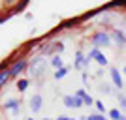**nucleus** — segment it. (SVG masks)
I'll return each instance as SVG.
<instances>
[{
    "instance_id": "obj_24",
    "label": "nucleus",
    "mask_w": 126,
    "mask_h": 120,
    "mask_svg": "<svg viewBox=\"0 0 126 120\" xmlns=\"http://www.w3.org/2000/svg\"><path fill=\"white\" fill-rule=\"evenodd\" d=\"M81 81H83V84H89V75L83 73V75H81Z\"/></svg>"
},
{
    "instance_id": "obj_23",
    "label": "nucleus",
    "mask_w": 126,
    "mask_h": 120,
    "mask_svg": "<svg viewBox=\"0 0 126 120\" xmlns=\"http://www.w3.org/2000/svg\"><path fill=\"white\" fill-rule=\"evenodd\" d=\"M8 19H10V13H6V15H2V17H0V25H4V23L8 21Z\"/></svg>"
},
{
    "instance_id": "obj_26",
    "label": "nucleus",
    "mask_w": 126,
    "mask_h": 120,
    "mask_svg": "<svg viewBox=\"0 0 126 120\" xmlns=\"http://www.w3.org/2000/svg\"><path fill=\"white\" fill-rule=\"evenodd\" d=\"M15 2H17V0H4V4H6V6H13Z\"/></svg>"
},
{
    "instance_id": "obj_7",
    "label": "nucleus",
    "mask_w": 126,
    "mask_h": 120,
    "mask_svg": "<svg viewBox=\"0 0 126 120\" xmlns=\"http://www.w3.org/2000/svg\"><path fill=\"white\" fill-rule=\"evenodd\" d=\"M89 60H87V56L83 54V51L79 49L77 53H75V56H74V69H83V68H87L89 66Z\"/></svg>"
},
{
    "instance_id": "obj_10",
    "label": "nucleus",
    "mask_w": 126,
    "mask_h": 120,
    "mask_svg": "<svg viewBox=\"0 0 126 120\" xmlns=\"http://www.w3.org/2000/svg\"><path fill=\"white\" fill-rule=\"evenodd\" d=\"M75 94H77L79 98L83 99V103H85V105H89V107H92V105H94V98H92L90 94H87V90L79 88V90H75Z\"/></svg>"
},
{
    "instance_id": "obj_22",
    "label": "nucleus",
    "mask_w": 126,
    "mask_h": 120,
    "mask_svg": "<svg viewBox=\"0 0 126 120\" xmlns=\"http://www.w3.org/2000/svg\"><path fill=\"white\" fill-rule=\"evenodd\" d=\"M10 68V60H4V62H0V71L2 69H8Z\"/></svg>"
},
{
    "instance_id": "obj_3",
    "label": "nucleus",
    "mask_w": 126,
    "mask_h": 120,
    "mask_svg": "<svg viewBox=\"0 0 126 120\" xmlns=\"http://www.w3.org/2000/svg\"><path fill=\"white\" fill-rule=\"evenodd\" d=\"M92 45L94 47H109L111 45V36L109 32H96L94 36H92Z\"/></svg>"
},
{
    "instance_id": "obj_18",
    "label": "nucleus",
    "mask_w": 126,
    "mask_h": 120,
    "mask_svg": "<svg viewBox=\"0 0 126 120\" xmlns=\"http://www.w3.org/2000/svg\"><path fill=\"white\" fill-rule=\"evenodd\" d=\"M104 116H105V113H92V115H89V118L90 120H104Z\"/></svg>"
},
{
    "instance_id": "obj_14",
    "label": "nucleus",
    "mask_w": 126,
    "mask_h": 120,
    "mask_svg": "<svg viewBox=\"0 0 126 120\" xmlns=\"http://www.w3.org/2000/svg\"><path fill=\"white\" fill-rule=\"evenodd\" d=\"M28 84H30V81H28V79L26 77H23V79H19V81H17V90H19V92H25L26 88H28Z\"/></svg>"
},
{
    "instance_id": "obj_9",
    "label": "nucleus",
    "mask_w": 126,
    "mask_h": 120,
    "mask_svg": "<svg viewBox=\"0 0 126 120\" xmlns=\"http://www.w3.org/2000/svg\"><path fill=\"white\" fill-rule=\"evenodd\" d=\"M109 75H111V81H113V84H115L117 88L121 90V88H122V73L119 71L117 68H111V69H109Z\"/></svg>"
},
{
    "instance_id": "obj_20",
    "label": "nucleus",
    "mask_w": 126,
    "mask_h": 120,
    "mask_svg": "<svg viewBox=\"0 0 126 120\" xmlns=\"http://www.w3.org/2000/svg\"><path fill=\"white\" fill-rule=\"evenodd\" d=\"M94 107L98 111H100V113H105V107H104V103H102V101H98V99H94Z\"/></svg>"
},
{
    "instance_id": "obj_12",
    "label": "nucleus",
    "mask_w": 126,
    "mask_h": 120,
    "mask_svg": "<svg viewBox=\"0 0 126 120\" xmlns=\"http://www.w3.org/2000/svg\"><path fill=\"white\" fill-rule=\"evenodd\" d=\"M49 66H51V68H55V69H57V68H60V66H64V60H62V56L55 53V54L51 56V62H49Z\"/></svg>"
},
{
    "instance_id": "obj_1",
    "label": "nucleus",
    "mask_w": 126,
    "mask_h": 120,
    "mask_svg": "<svg viewBox=\"0 0 126 120\" xmlns=\"http://www.w3.org/2000/svg\"><path fill=\"white\" fill-rule=\"evenodd\" d=\"M47 64L49 62L43 58V54H40L38 58H34V60L28 62V75H30V77H40V75H43Z\"/></svg>"
},
{
    "instance_id": "obj_19",
    "label": "nucleus",
    "mask_w": 126,
    "mask_h": 120,
    "mask_svg": "<svg viewBox=\"0 0 126 120\" xmlns=\"http://www.w3.org/2000/svg\"><path fill=\"white\" fill-rule=\"evenodd\" d=\"M117 98H119V105H121V109L126 111V96L124 94H119Z\"/></svg>"
},
{
    "instance_id": "obj_5",
    "label": "nucleus",
    "mask_w": 126,
    "mask_h": 120,
    "mask_svg": "<svg viewBox=\"0 0 126 120\" xmlns=\"http://www.w3.org/2000/svg\"><path fill=\"white\" fill-rule=\"evenodd\" d=\"M19 107H21V101H19L17 98L6 99L4 105H2V109H4L6 113H13V115H17V113H19Z\"/></svg>"
},
{
    "instance_id": "obj_11",
    "label": "nucleus",
    "mask_w": 126,
    "mask_h": 120,
    "mask_svg": "<svg viewBox=\"0 0 126 120\" xmlns=\"http://www.w3.org/2000/svg\"><path fill=\"white\" fill-rule=\"evenodd\" d=\"M68 71H70V68H68V66H60V68H57V69H55V75H53V77L57 79V81H60V79H64L66 75H68Z\"/></svg>"
},
{
    "instance_id": "obj_2",
    "label": "nucleus",
    "mask_w": 126,
    "mask_h": 120,
    "mask_svg": "<svg viewBox=\"0 0 126 120\" xmlns=\"http://www.w3.org/2000/svg\"><path fill=\"white\" fill-rule=\"evenodd\" d=\"M26 68H28V60H26V58H19V60H15V62H11L10 68H8L10 77H17V75L23 73Z\"/></svg>"
},
{
    "instance_id": "obj_28",
    "label": "nucleus",
    "mask_w": 126,
    "mask_h": 120,
    "mask_svg": "<svg viewBox=\"0 0 126 120\" xmlns=\"http://www.w3.org/2000/svg\"><path fill=\"white\" fill-rule=\"evenodd\" d=\"M122 73H124V75H126V66H124V68H122Z\"/></svg>"
},
{
    "instance_id": "obj_6",
    "label": "nucleus",
    "mask_w": 126,
    "mask_h": 120,
    "mask_svg": "<svg viewBox=\"0 0 126 120\" xmlns=\"http://www.w3.org/2000/svg\"><path fill=\"white\" fill-rule=\"evenodd\" d=\"M109 36H111V41H115L121 49L126 47V36H124V32H122V30H117V28H115V30L109 32Z\"/></svg>"
},
{
    "instance_id": "obj_25",
    "label": "nucleus",
    "mask_w": 126,
    "mask_h": 120,
    "mask_svg": "<svg viewBox=\"0 0 126 120\" xmlns=\"http://www.w3.org/2000/svg\"><path fill=\"white\" fill-rule=\"evenodd\" d=\"M25 19H26V21H32V19H34V15L28 11V13H25Z\"/></svg>"
},
{
    "instance_id": "obj_21",
    "label": "nucleus",
    "mask_w": 126,
    "mask_h": 120,
    "mask_svg": "<svg viewBox=\"0 0 126 120\" xmlns=\"http://www.w3.org/2000/svg\"><path fill=\"white\" fill-rule=\"evenodd\" d=\"M102 92H104V94H111V86H109V84H102Z\"/></svg>"
},
{
    "instance_id": "obj_8",
    "label": "nucleus",
    "mask_w": 126,
    "mask_h": 120,
    "mask_svg": "<svg viewBox=\"0 0 126 120\" xmlns=\"http://www.w3.org/2000/svg\"><path fill=\"white\" fill-rule=\"evenodd\" d=\"M42 107H43V98H42V94H34L30 98V111L32 113H40L42 111Z\"/></svg>"
},
{
    "instance_id": "obj_13",
    "label": "nucleus",
    "mask_w": 126,
    "mask_h": 120,
    "mask_svg": "<svg viewBox=\"0 0 126 120\" xmlns=\"http://www.w3.org/2000/svg\"><path fill=\"white\" fill-rule=\"evenodd\" d=\"M124 6V0H111L105 6H102V10H111V8H122Z\"/></svg>"
},
{
    "instance_id": "obj_17",
    "label": "nucleus",
    "mask_w": 126,
    "mask_h": 120,
    "mask_svg": "<svg viewBox=\"0 0 126 120\" xmlns=\"http://www.w3.org/2000/svg\"><path fill=\"white\" fill-rule=\"evenodd\" d=\"M53 47H55V53H57V54H62L64 53V43H60V41H57V43H53Z\"/></svg>"
},
{
    "instance_id": "obj_29",
    "label": "nucleus",
    "mask_w": 126,
    "mask_h": 120,
    "mask_svg": "<svg viewBox=\"0 0 126 120\" xmlns=\"http://www.w3.org/2000/svg\"><path fill=\"white\" fill-rule=\"evenodd\" d=\"M124 8H126V0H124Z\"/></svg>"
},
{
    "instance_id": "obj_4",
    "label": "nucleus",
    "mask_w": 126,
    "mask_h": 120,
    "mask_svg": "<svg viewBox=\"0 0 126 120\" xmlns=\"http://www.w3.org/2000/svg\"><path fill=\"white\" fill-rule=\"evenodd\" d=\"M62 103H64V107L66 109H81L83 107V99L79 98L77 94H70V96H64L62 98Z\"/></svg>"
},
{
    "instance_id": "obj_16",
    "label": "nucleus",
    "mask_w": 126,
    "mask_h": 120,
    "mask_svg": "<svg viewBox=\"0 0 126 120\" xmlns=\"http://www.w3.org/2000/svg\"><path fill=\"white\" fill-rule=\"evenodd\" d=\"M8 79H10V71H8V69H2V71H0V88L8 83Z\"/></svg>"
},
{
    "instance_id": "obj_15",
    "label": "nucleus",
    "mask_w": 126,
    "mask_h": 120,
    "mask_svg": "<svg viewBox=\"0 0 126 120\" xmlns=\"http://www.w3.org/2000/svg\"><path fill=\"white\" fill-rule=\"evenodd\" d=\"M109 118H113V120L124 118V113H122L121 109H111V111H109Z\"/></svg>"
},
{
    "instance_id": "obj_27",
    "label": "nucleus",
    "mask_w": 126,
    "mask_h": 120,
    "mask_svg": "<svg viewBox=\"0 0 126 120\" xmlns=\"http://www.w3.org/2000/svg\"><path fill=\"white\" fill-rule=\"evenodd\" d=\"M70 116H66V115H58V120H68Z\"/></svg>"
}]
</instances>
